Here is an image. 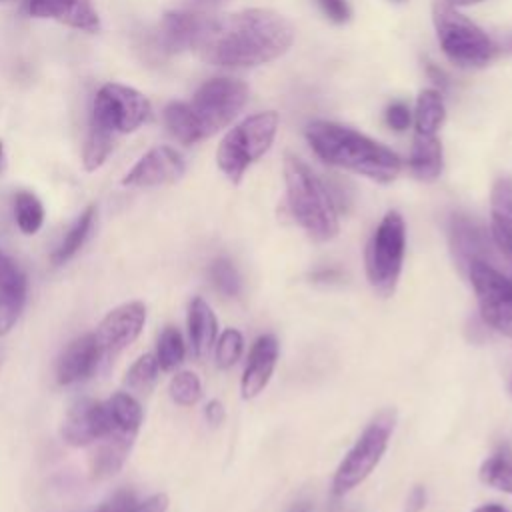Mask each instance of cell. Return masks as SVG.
<instances>
[{
    "label": "cell",
    "mask_w": 512,
    "mask_h": 512,
    "mask_svg": "<svg viewBox=\"0 0 512 512\" xmlns=\"http://www.w3.org/2000/svg\"><path fill=\"white\" fill-rule=\"evenodd\" d=\"M446 118V108L444 100L438 90H422L416 100V112H414V122H416V132L420 134H436L438 128L444 124Z\"/></svg>",
    "instance_id": "25"
},
{
    "label": "cell",
    "mask_w": 512,
    "mask_h": 512,
    "mask_svg": "<svg viewBox=\"0 0 512 512\" xmlns=\"http://www.w3.org/2000/svg\"><path fill=\"white\" fill-rule=\"evenodd\" d=\"M202 12H166L158 26V44L164 52L190 50Z\"/></svg>",
    "instance_id": "22"
},
{
    "label": "cell",
    "mask_w": 512,
    "mask_h": 512,
    "mask_svg": "<svg viewBox=\"0 0 512 512\" xmlns=\"http://www.w3.org/2000/svg\"><path fill=\"white\" fill-rule=\"evenodd\" d=\"M60 434L64 442L70 446H90L108 434H124V432L116 430L106 400L98 402L90 398H80L70 406L62 422ZM124 436H132V434H124Z\"/></svg>",
    "instance_id": "12"
},
{
    "label": "cell",
    "mask_w": 512,
    "mask_h": 512,
    "mask_svg": "<svg viewBox=\"0 0 512 512\" xmlns=\"http://www.w3.org/2000/svg\"><path fill=\"white\" fill-rule=\"evenodd\" d=\"M404 252L406 224L400 212L390 210L372 232L364 254L366 278L374 292H378L380 296L394 294L402 272Z\"/></svg>",
    "instance_id": "8"
},
{
    "label": "cell",
    "mask_w": 512,
    "mask_h": 512,
    "mask_svg": "<svg viewBox=\"0 0 512 512\" xmlns=\"http://www.w3.org/2000/svg\"><path fill=\"white\" fill-rule=\"evenodd\" d=\"M94 220H96V206H88L74 222L72 226L66 230L64 238L60 240V244L54 248L50 260L54 266H60L64 262H68L86 242V238L90 236L92 232V226H94Z\"/></svg>",
    "instance_id": "24"
},
{
    "label": "cell",
    "mask_w": 512,
    "mask_h": 512,
    "mask_svg": "<svg viewBox=\"0 0 512 512\" xmlns=\"http://www.w3.org/2000/svg\"><path fill=\"white\" fill-rule=\"evenodd\" d=\"M204 418L212 424V426H218L224 422L226 418V410H224V404L220 400H210L204 408Z\"/></svg>",
    "instance_id": "39"
},
{
    "label": "cell",
    "mask_w": 512,
    "mask_h": 512,
    "mask_svg": "<svg viewBox=\"0 0 512 512\" xmlns=\"http://www.w3.org/2000/svg\"><path fill=\"white\" fill-rule=\"evenodd\" d=\"M14 218L24 234H36L44 222V206L32 192H18L14 198Z\"/></svg>",
    "instance_id": "30"
},
{
    "label": "cell",
    "mask_w": 512,
    "mask_h": 512,
    "mask_svg": "<svg viewBox=\"0 0 512 512\" xmlns=\"http://www.w3.org/2000/svg\"><path fill=\"white\" fill-rule=\"evenodd\" d=\"M444 2H448L452 6H472V4H478L482 0H444Z\"/></svg>",
    "instance_id": "43"
},
{
    "label": "cell",
    "mask_w": 512,
    "mask_h": 512,
    "mask_svg": "<svg viewBox=\"0 0 512 512\" xmlns=\"http://www.w3.org/2000/svg\"><path fill=\"white\" fill-rule=\"evenodd\" d=\"M242 350H244V338L242 334L236 330V328H226L218 338H216V344H214V360H216V366L226 370V368H232L240 356H242Z\"/></svg>",
    "instance_id": "32"
},
{
    "label": "cell",
    "mask_w": 512,
    "mask_h": 512,
    "mask_svg": "<svg viewBox=\"0 0 512 512\" xmlns=\"http://www.w3.org/2000/svg\"><path fill=\"white\" fill-rule=\"evenodd\" d=\"M432 20L438 42L450 62L460 68H482L492 60V40L452 4L436 2L432 6Z\"/></svg>",
    "instance_id": "7"
},
{
    "label": "cell",
    "mask_w": 512,
    "mask_h": 512,
    "mask_svg": "<svg viewBox=\"0 0 512 512\" xmlns=\"http://www.w3.org/2000/svg\"><path fill=\"white\" fill-rule=\"evenodd\" d=\"M194 2L200 4V6H216V4H220L224 0H194Z\"/></svg>",
    "instance_id": "44"
},
{
    "label": "cell",
    "mask_w": 512,
    "mask_h": 512,
    "mask_svg": "<svg viewBox=\"0 0 512 512\" xmlns=\"http://www.w3.org/2000/svg\"><path fill=\"white\" fill-rule=\"evenodd\" d=\"M248 94V86L238 78H210L190 102H170L164 108V124L178 142L196 144L228 126L248 102Z\"/></svg>",
    "instance_id": "2"
},
{
    "label": "cell",
    "mask_w": 512,
    "mask_h": 512,
    "mask_svg": "<svg viewBox=\"0 0 512 512\" xmlns=\"http://www.w3.org/2000/svg\"><path fill=\"white\" fill-rule=\"evenodd\" d=\"M156 360L160 370H176L186 356V346H184V338L180 334L178 328L174 326H166L160 336H158V344H156Z\"/></svg>",
    "instance_id": "27"
},
{
    "label": "cell",
    "mask_w": 512,
    "mask_h": 512,
    "mask_svg": "<svg viewBox=\"0 0 512 512\" xmlns=\"http://www.w3.org/2000/svg\"><path fill=\"white\" fill-rule=\"evenodd\" d=\"M26 294V274L10 256L0 252V338L18 322L26 306Z\"/></svg>",
    "instance_id": "17"
},
{
    "label": "cell",
    "mask_w": 512,
    "mask_h": 512,
    "mask_svg": "<svg viewBox=\"0 0 512 512\" xmlns=\"http://www.w3.org/2000/svg\"><path fill=\"white\" fill-rule=\"evenodd\" d=\"M150 112V102L142 92L124 84L108 82L94 96L90 124L112 134H128L146 124Z\"/></svg>",
    "instance_id": "9"
},
{
    "label": "cell",
    "mask_w": 512,
    "mask_h": 512,
    "mask_svg": "<svg viewBox=\"0 0 512 512\" xmlns=\"http://www.w3.org/2000/svg\"><path fill=\"white\" fill-rule=\"evenodd\" d=\"M476 292L482 320L512 338V282L490 262H472L466 270Z\"/></svg>",
    "instance_id": "10"
},
{
    "label": "cell",
    "mask_w": 512,
    "mask_h": 512,
    "mask_svg": "<svg viewBox=\"0 0 512 512\" xmlns=\"http://www.w3.org/2000/svg\"><path fill=\"white\" fill-rule=\"evenodd\" d=\"M408 168L422 182H432L440 176L442 144L436 134H420V132L414 134L410 156H408Z\"/></svg>",
    "instance_id": "23"
},
{
    "label": "cell",
    "mask_w": 512,
    "mask_h": 512,
    "mask_svg": "<svg viewBox=\"0 0 512 512\" xmlns=\"http://www.w3.org/2000/svg\"><path fill=\"white\" fill-rule=\"evenodd\" d=\"M478 476L486 486L512 494V454L498 452L488 456L482 462Z\"/></svg>",
    "instance_id": "26"
},
{
    "label": "cell",
    "mask_w": 512,
    "mask_h": 512,
    "mask_svg": "<svg viewBox=\"0 0 512 512\" xmlns=\"http://www.w3.org/2000/svg\"><path fill=\"white\" fill-rule=\"evenodd\" d=\"M28 14L36 18H50L82 32H98L100 16L90 0H28Z\"/></svg>",
    "instance_id": "18"
},
{
    "label": "cell",
    "mask_w": 512,
    "mask_h": 512,
    "mask_svg": "<svg viewBox=\"0 0 512 512\" xmlns=\"http://www.w3.org/2000/svg\"><path fill=\"white\" fill-rule=\"evenodd\" d=\"M292 42L294 26L286 16L270 8H248L202 14L190 50L212 66L254 68L286 54Z\"/></svg>",
    "instance_id": "1"
},
{
    "label": "cell",
    "mask_w": 512,
    "mask_h": 512,
    "mask_svg": "<svg viewBox=\"0 0 512 512\" xmlns=\"http://www.w3.org/2000/svg\"><path fill=\"white\" fill-rule=\"evenodd\" d=\"M290 512H312V504L308 500H300L290 508Z\"/></svg>",
    "instance_id": "42"
},
{
    "label": "cell",
    "mask_w": 512,
    "mask_h": 512,
    "mask_svg": "<svg viewBox=\"0 0 512 512\" xmlns=\"http://www.w3.org/2000/svg\"><path fill=\"white\" fill-rule=\"evenodd\" d=\"M316 4L332 22L342 24L350 18V6L346 0H316Z\"/></svg>",
    "instance_id": "35"
},
{
    "label": "cell",
    "mask_w": 512,
    "mask_h": 512,
    "mask_svg": "<svg viewBox=\"0 0 512 512\" xmlns=\"http://www.w3.org/2000/svg\"><path fill=\"white\" fill-rule=\"evenodd\" d=\"M144 324L146 306L140 300H132L110 310L94 332V338L102 352V360L110 362L124 348H128L140 336Z\"/></svg>",
    "instance_id": "11"
},
{
    "label": "cell",
    "mask_w": 512,
    "mask_h": 512,
    "mask_svg": "<svg viewBox=\"0 0 512 512\" xmlns=\"http://www.w3.org/2000/svg\"><path fill=\"white\" fill-rule=\"evenodd\" d=\"M286 202L298 226L316 242H328L338 236L340 222L334 198L326 184L300 158H284Z\"/></svg>",
    "instance_id": "4"
},
{
    "label": "cell",
    "mask_w": 512,
    "mask_h": 512,
    "mask_svg": "<svg viewBox=\"0 0 512 512\" xmlns=\"http://www.w3.org/2000/svg\"><path fill=\"white\" fill-rule=\"evenodd\" d=\"M186 164L180 152L170 146H156L148 150L122 178L124 186L152 188L172 184L184 176Z\"/></svg>",
    "instance_id": "14"
},
{
    "label": "cell",
    "mask_w": 512,
    "mask_h": 512,
    "mask_svg": "<svg viewBox=\"0 0 512 512\" xmlns=\"http://www.w3.org/2000/svg\"><path fill=\"white\" fill-rule=\"evenodd\" d=\"M398 2H402V0H398Z\"/></svg>",
    "instance_id": "46"
},
{
    "label": "cell",
    "mask_w": 512,
    "mask_h": 512,
    "mask_svg": "<svg viewBox=\"0 0 512 512\" xmlns=\"http://www.w3.org/2000/svg\"><path fill=\"white\" fill-rule=\"evenodd\" d=\"M412 122V112L404 102H392L386 108V124L398 132L406 130Z\"/></svg>",
    "instance_id": "34"
},
{
    "label": "cell",
    "mask_w": 512,
    "mask_h": 512,
    "mask_svg": "<svg viewBox=\"0 0 512 512\" xmlns=\"http://www.w3.org/2000/svg\"><path fill=\"white\" fill-rule=\"evenodd\" d=\"M472 512H510V510L504 508V506H500V504H484V506H478V508L472 510Z\"/></svg>",
    "instance_id": "41"
},
{
    "label": "cell",
    "mask_w": 512,
    "mask_h": 512,
    "mask_svg": "<svg viewBox=\"0 0 512 512\" xmlns=\"http://www.w3.org/2000/svg\"><path fill=\"white\" fill-rule=\"evenodd\" d=\"M510 282H512V280H510Z\"/></svg>",
    "instance_id": "48"
},
{
    "label": "cell",
    "mask_w": 512,
    "mask_h": 512,
    "mask_svg": "<svg viewBox=\"0 0 512 512\" xmlns=\"http://www.w3.org/2000/svg\"><path fill=\"white\" fill-rule=\"evenodd\" d=\"M134 436H122V434H108L100 440H96L94 450L90 454V472L92 478L102 480V478H110L116 472H120V468L124 466L132 444H134Z\"/></svg>",
    "instance_id": "21"
},
{
    "label": "cell",
    "mask_w": 512,
    "mask_h": 512,
    "mask_svg": "<svg viewBox=\"0 0 512 512\" xmlns=\"http://www.w3.org/2000/svg\"><path fill=\"white\" fill-rule=\"evenodd\" d=\"M396 412L386 408L380 410L356 438L352 448L344 454L332 478V492L336 496H344L360 486L380 464L390 436L394 432Z\"/></svg>",
    "instance_id": "6"
},
{
    "label": "cell",
    "mask_w": 512,
    "mask_h": 512,
    "mask_svg": "<svg viewBox=\"0 0 512 512\" xmlns=\"http://www.w3.org/2000/svg\"><path fill=\"white\" fill-rule=\"evenodd\" d=\"M136 504L134 494L128 490H120L116 492L110 500H106L104 504H100L94 512H126L128 508H132Z\"/></svg>",
    "instance_id": "36"
},
{
    "label": "cell",
    "mask_w": 512,
    "mask_h": 512,
    "mask_svg": "<svg viewBox=\"0 0 512 512\" xmlns=\"http://www.w3.org/2000/svg\"><path fill=\"white\" fill-rule=\"evenodd\" d=\"M112 142H114L112 132H108L100 126H94V124L88 126V136H86L84 150H82V162L88 172L100 168L106 162L108 154L112 152Z\"/></svg>",
    "instance_id": "29"
},
{
    "label": "cell",
    "mask_w": 512,
    "mask_h": 512,
    "mask_svg": "<svg viewBox=\"0 0 512 512\" xmlns=\"http://www.w3.org/2000/svg\"><path fill=\"white\" fill-rule=\"evenodd\" d=\"M168 510V496L166 494H154L146 498L144 502H136L126 512H166Z\"/></svg>",
    "instance_id": "37"
},
{
    "label": "cell",
    "mask_w": 512,
    "mask_h": 512,
    "mask_svg": "<svg viewBox=\"0 0 512 512\" xmlns=\"http://www.w3.org/2000/svg\"><path fill=\"white\" fill-rule=\"evenodd\" d=\"M168 394L178 406H194L202 396L200 378L192 370H180L172 376Z\"/></svg>",
    "instance_id": "31"
},
{
    "label": "cell",
    "mask_w": 512,
    "mask_h": 512,
    "mask_svg": "<svg viewBox=\"0 0 512 512\" xmlns=\"http://www.w3.org/2000/svg\"><path fill=\"white\" fill-rule=\"evenodd\" d=\"M278 354L280 344L274 334H262L254 340L240 380L242 398H256L268 386L278 362Z\"/></svg>",
    "instance_id": "16"
},
{
    "label": "cell",
    "mask_w": 512,
    "mask_h": 512,
    "mask_svg": "<svg viewBox=\"0 0 512 512\" xmlns=\"http://www.w3.org/2000/svg\"><path fill=\"white\" fill-rule=\"evenodd\" d=\"M100 362H102V352L94 338V332L82 334L74 338L58 356L56 380L62 386L82 382L98 370Z\"/></svg>",
    "instance_id": "15"
},
{
    "label": "cell",
    "mask_w": 512,
    "mask_h": 512,
    "mask_svg": "<svg viewBox=\"0 0 512 512\" xmlns=\"http://www.w3.org/2000/svg\"><path fill=\"white\" fill-rule=\"evenodd\" d=\"M210 280L214 284V288L222 294V296H238L240 292V276L236 266L228 260V258H216L212 260L210 268H208Z\"/></svg>",
    "instance_id": "33"
},
{
    "label": "cell",
    "mask_w": 512,
    "mask_h": 512,
    "mask_svg": "<svg viewBox=\"0 0 512 512\" xmlns=\"http://www.w3.org/2000/svg\"><path fill=\"white\" fill-rule=\"evenodd\" d=\"M312 278H314L316 282H332V280H338V278H340V272L334 270V268H330V270H318V272H314Z\"/></svg>",
    "instance_id": "40"
},
{
    "label": "cell",
    "mask_w": 512,
    "mask_h": 512,
    "mask_svg": "<svg viewBox=\"0 0 512 512\" xmlns=\"http://www.w3.org/2000/svg\"><path fill=\"white\" fill-rule=\"evenodd\" d=\"M188 336H190V346L192 354L196 358H204L216 344L218 338V320L210 304L196 296L188 304Z\"/></svg>",
    "instance_id": "20"
},
{
    "label": "cell",
    "mask_w": 512,
    "mask_h": 512,
    "mask_svg": "<svg viewBox=\"0 0 512 512\" xmlns=\"http://www.w3.org/2000/svg\"><path fill=\"white\" fill-rule=\"evenodd\" d=\"M510 388H512V386H510Z\"/></svg>",
    "instance_id": "47"
},
{
    "label": "cell",
    "mask_w": 512,
    "mask_h": 512,
    "mask_svg": "<svg viewBox=\"0 0 512 512\" xmlns=\"http://www.w3.org/2000/svg\"><path fill=\"white\" fill-rule=\"evenodd\" d=\"M450 248L456 264L466 272L472 262H490L496 256V244L492 234L468 214H452L448 224Z\"/></svg>",
    "instance_id": "13"
},
{
    "label": "cell",
    "mask_w": 512,
    "mask_h": 512,
    "mask_svg": "<svg viewBox=\"0 0 512 512\" xmlns=\"http://www.w3.org/2000/svg\"><path fill=\"white\" fill-rule=\"evenodd\" d=\"M276 130L278 114L270 110L244 118L222 138L216 152V162L230 182L238 184L250 164L260 160L270 150Z\"/></svg>",
    "instance_id": "5"
},
{
    "label": "cell",
    "mask_w": 512,
    "mask_h": 512,
    "mask_svg": "<svg viewBox=\"0 0 512 512\" xmlns=\"http://www.w3.org/2000/svg\"><path fill=\"white\" fill-rule=\"evenodd\" d=\"M158 360L154 354H142L124 376V386L130 390V394H148L152 386L158 380Z\"/></svg>",
    "instance_id": "28"
},
{
    "label": "cell",
    "mask_w": 512,
    "mask_h": 512,
    "mask_svg": "<svg viewBox=\"0 0 512 512\" xmlns=\"http://www.w3.org/2000/svg\"><path fill=\"white\" fill-rule=\"evenodd\" d=\"M306 140L326 164L356 172L376 182H392L400 170V158L384 144L336 122L316 120L306 128Z\"/></svg>",
    "instance_id": "3"
},
{
    "label": "cell",
    "mask_w": 512,
    "mask_h": 512,
    "mask_svg": "<svg viewBox=\"0 0 512 512\" xmlns=\"http://www.w3.org/2000/svg\"><path fill=\"white\" fill-rule=\"evenodd\" d=\"M490 234L496 248L512 260V178L502 176L490 194Z\"/></svg>",
    "instance_id": "19"
},
{
    "label": "cell",
    "mask_w": 512,
    "mask_h": 512,
    "mask_svg": "<svg viewBox=\"0 0 512 512\" xmlns=\"http://www.w3.org/2000/svg\"><path fill=\"white\" fill-rule=\"evenodd\" d=\"M426 502H428V494H426V488L424 486H414L410 492H408V498H406V508L404 512H422L426 508Z\"/></svg>",
    "instance_id": "38"
},
{
    "label": "cell",
    "mask_w": 512,
    "mask_h": 512,
    "mask_svg": "<svg viewBox=\"0 0 512 512\" xmlns=\"http://www.w3.org/2000/svg\"><path fill=\"white\" fill-rule=\"evenodd\" d=\"M2 166H4V146L0 142V170H2Z\"/></svg>",
    "instance_id": "45"
}]
</instances>
